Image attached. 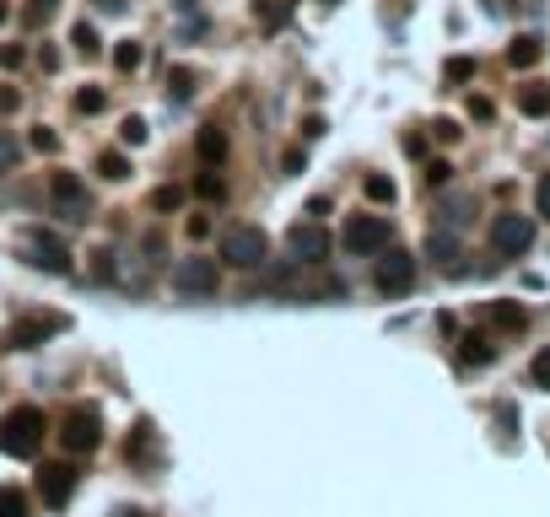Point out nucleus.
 Listing matches in <instances>:
<instances>
[{
	"mask_svg": "<svg viewBox=\"0 0 550 517\" xmlns=\"http://www.w3.org/2000/svg\"><path fill=\"white\" fill-rule=\"evenodd\" d=\"M43 442V410L38 405H16L5 421H0V453L5 459H32Z\"/></svg>",
	"mask_w": 550,
	"mask_h": 517,
	"instance_id": "f257e3e1",
	"label": "nucleus"
},
{
	"mask_svg": "<svg viewBox=\"0 0 550 517\" xmlns=\"http://www.w3.org/2000/svg\"><path fill=\"white\" fill-rule=\"evenodd\" d=\"M221 259H227L232 270H254V264L270 259V237H265L259 227H227V232H221Z\"/></svg>",
	"mask_w": 550,
	"mask_h": 517,
	"instance_id": "f03ea898",
	"label": "nucleus"
},
{
	"mask_svg": "<svg viewBox=\"0 0 550 517\" xmlns=\"http://www.w3.org/2000/svg\"><path fill=\"white\" fill-rule=\"evenodd\" d=\"M49 200H54V216L59 221H86L92 216V194L76 173H54L49 178Z\"/></svg>",
	"mask_w": 550,
	"mask_h": 517,
	"instance_id": "7ed1b4c3",
	"label": "nucleus"
},
{
	"mask_svg": "<svg viewBox=\"0 0 550 517\" xmlns=\"http://www.w3.org/2000/svg\"><path fill=\"white\" fill-rule=\"evenodd\" d=\"M22 259H27L32 270H49V275H70V248H65L59 237H49L43 227H32V232L22 237Z\"/></svg>",
	"mask_w": 550,
	"mask_h": 517,
	"instance_id": "20e7f679",
	"label": "nucleus"
},
{
	"mask_svg": "<svg viewBox=\"0 0 550 517\" xmlns=\"http://www.w3.org/2000/svg\"><path fill=\"white\" fill-rule=\"evenodd\" d=\"M103 442V421H97V410L92 405H76L65 421H59V448L65 453H92Z\"/></svg>",
	"mask_w": 550,
	"mask_h": 517,
	"instance_id": "39448f33",
	"label": "nucleus"
},
{
	"mask_svg": "<svg viewBox=\"0 0 550 517\" xmlns=\"http://www.w3.org/2000/svg\"><path fill=\"white\" fill-rule=\"evenodd\" d=\"M173 286H178V297H194V302H205V297L221 286V270H216V259H178V270H173Z\"/></svg>",
	"mask_w": 550,
	"mask_h": 517,
	"instance_id": "423d86ee",
	"label": "nucleus"
},
{
	"mask_svg": "<svg viewBox=\"0 0 550 517\" xmlns=\"http://www.w3.org/2000/svg\"><path fill=\"white\" fill-rule=\"evenodd\" d=\"M389 237H394V227H389L383 216H351V221H346V248H351V254H383Z\"/></svg>",
	"mask_w": 550,
	"mask_h": 517,
	"instance_id": "0eeeda50",
	"label": "nucleus"
},
{
	"mask_svg": "<svg viewBox=\"0 0 550 517\" xmlns=\"http://www.w3.org/2000/svg\"><path fill=\"white\" fill-rule=\"evenodd\" d=\"M491 248L508 254V259L529 254V248H535V221H529V216H497V221H491Z\"/></svg>",
	"mask_w": 550,
	"mask_h": 517,
	"instance_id": "6e6552de",
	"label": "nucleus"
},
{
	"mask_svg": "<svg viewBox=\"0 0 550 517\" xmlns=\"http://www.w3.org/2000/svg\"><path fill=\"white\" fill-rule=\"evenodd\" d=\"M59 329H65L59 313H32V318H16V324L5 329V345H11V351H32L38 340H49V334H59Z\"/></svg>",
	"mask_w": 550,
	"mask_h": 517,
	"instance_id": "1a4fd4ad",
	"label": "nucleus"
},
{
	"mask_svg": "<svg viewBox=\"0 0 550 517\" xmlns=\"http://www.w3.org/2000/svg\"><path fill=\"white\" fill-rule=\"evenodd\" d=\"M410 286H416V259L394 248V254L378 264V291H383V297H405Z\"/></svg>",
	"mask_w": 550,
	"mask_h": 517,
	"instance_id": "9d476101",
	"label": "nucleus"
},
{
	"mask_svg": "<svg viewBox=\"0 0 550 517\" xmlns=\"http://www.w3.org/2000/svg\"><path fill=\"white\" fill-rule=\"evenodd\" d=\"M38 496H43L49 507H65V502L76 496V469H70V464H43V469H38Z\"/></svg>",
	"mask_w": 550,
	"mask_h": 517,
	"instance_id": "9b49d317",
	"label": "nucleus"
},
{
	"mask_svg": "<svg viewBox=\"0 0 550 517\" xmlns=\"http://www.w3.org/2000/svg\"><path fill=\"white\" fill-rule=\"evenodd\" d=\"M292 254H297V264H324V254H329V237H324V227H308V221H297V227H292Z\"/></svg>",
	"mask_w": 550,
	"mask_h": 517,
	"instance_id": "f8f14e48",
	"label": "nucleus"
},
{
	"mask_svg": "<svg viewBox=\"0 0 550 517\" xmlns=\"http://www.w3.org/2000/svg\"><path fill=\"white\" fill-rule=\"evenodd\" d=\"M194 146H200V162L216 167V162L227 156V129H221V124H200V140H194Z\"/></svg>",
	"mask_w": 550,
	"mask_h": 517,
	"instance_id": "ddd939ff",
	"label": "nucleus"
},
{
	"mask_svg": "<svg viewBox=\"0 0 550 517\" xmlns=\"http://www.w3.org/2000/svg\"><path fill=\"white\" fill-rule=\"evenodd\" d=\"M518 108H524L529 119H545V113H550V86H545V81H529V86H518Z\"/></svg>",
	"mask_w": 550,
	"mask_h": 517,
	"instance_id": "4468645a",
	"label": "nucleus"
},
{
	"mask_svg": "<svg viewBox=\"0 0 550 517\" xmlns=\"http://www.w3.org/2000/svg\"><path fill=\"white\" fill-rule=\"evenodd\" d=\"M491 356H497V351H491L486 334H464V340H459V361H464V367H486Z\"/></svg>",
	"mask_w": 550,
	"mask_h": 517,
	"instance_id": "2eb2a0df",
	"label": "nucleus"
},
{
	"mask_svg": "<svg viewBox=\"0 0 550 517\" xmlns=\"http://www.w3.org/2000/svg\"><path fill=\"white\" fill-rule=\"evenodd\" d=\"M540 54H545V49H540V38H535V32H524V38H513V49H508V65L529 70V65H535Z\"/></svg>",
	"mask_w": 550,
	"mask_h": 517,
	"instance_id": "dca6fc26",
	"label": "nucleus"
},
{
	"mask_svg": "<svg viewBox=\"0 0 550 517\" xmlns=\"http://www.w3.org/2000/svg\"><path fill=\"white\" fill-rule=\"evenodd\" d=\"M124 453H130V464H135V459H140V464H146V459H157V437H151V426H135Z\"/></svg>",
	"mask_w": 550,
	"mask_h": 517,
	"instance_id": "f3484780",
	"label": "nucleus"
},
{
	"mask_svg": "<svg viewBox=\"0 0 550 517\" xmlns=\"http://www.w3.org/2000/svg\"><path fill=\"white\" fill-rule=\"evenodd\" d=\"M97 173H103L108 183H119V178H130V162H124V151H103V156H97Z\"/></svg>",
	"mask_w": 550,
	"mask_h": 517,
	"instance_id": "a211bd4d",
	"label": "nucleus"
},
{
	"mask_svg": "<svg viewBox=\"0 0 550 517\" xmlns=\"http://www.w3.org/2000/svg\"><path fill=\"white\" fill-rule=\"evenodd\" d=\"M0 517H32V507H27V491L5 486V491H0Z\"/></svg>",
	"mask_w": 550,
	"mask_h": 517,
	"instance_id": "6ab92c4d",
	"label": "nucleus"
},
{
	"mask_svg": "<svg viewBox=\"0 0 550 517\" xmlns=\"http://www.w3.org/2000/svg\"><path fill=\"white\" fill-rule=\"evenodd\" d=\"M194 189H200V200H227V178H221L216 167H211V173H200V178H194Z\"/></svg>",
	"mask_w": 550,
	"mask_h": 517,
	"instance_id": "aec40b11",
	"label": "nucleus"
},
{
	"mask_svg": "<svg viewBox=\"0 0 550 517\" xmlns=\"http://www.w3.org/2000/svg\"><path fill=\"white\" fill-rule=\"evenodd\" d=\"M427 254H432V259H443V264L454 270V259H459V243H454L448 232H432V243H427Z\"/></svg>",
	"mask_w": 550,
	"mask_h": 517,
	"instance_id": "412c9836",
	"label": "nucleus"
},
{
	"mask_svg": "<svg viewBox=\"0 0 550 517\" xmlns=\"http://www.w3.org/2000/svg\"><path fill=\"white\" fill-rule=\"evenodd\" d=\"M140 59H146V49H140V43H135V38H130V43H119V49H113V65H119V70H140Z\"/></svg>",
	"mask_w": 550,
	"mask_h": 517,
	"instance_id": "4be33fe9",
	"label": "nucleus"
},
{
	"mask_svg": "<svg viewBox=\"0 0 550 517\" xmlns=\"http://www.w3.org/2000/svg\"><path fill=\"white\" fill-rule=\"evenodd\" d=\"M491 318H497L502 329H524V308H518V302H497V308H491Z\"/></svg>",
	"mask_w": 550,
	"mask_h": 517,
	"instance_id": "5701e85b",
	"label": "nucleus"
},
{
	"mask_svg": "<svg viewBox=\"0 0 550 517\" xmlns=\"http://www.w3.org/2000/svg\"><path fill=\"white\" fill-rule=\"evenodd\" d=\"M103 103H108V97H103L97 86H81V92H76V113H103Z\"/></svg>",
	"mask_w": 550,
	"mask_h": 517,
	"instance_id": "b1692460",
	"label": "nucleus"
},
{
	"mask_svg": "<svg viewBox=\"0 0 550 517\" xmlns=\"http://www.w3.org/2000/svg\"><path fill=\"white\" fill-rule=\"evenodd\" d=\"M76 49H81V54H97V49H103V38H97V27H92V22H81V27H76Z\"/></svg>",
	"mask_w": 550,
	"mask_h": 517,
	"instance_id": "393cba45",
	"label": "nucleus"
},
{
	"mask_svg": "<svg viewBox=\"0 0 550 517\" xmlns=\"http://www.w3.org/2000/svg\"><path fill=\"white\" fill-rule=\"evenodd\" d=\"M194 81H200L194 70H173V76H167V92H173V97H189V92H194Z\"/></svg>",
	"mask_w": 550,
	"mask_h": 517,
	"instance_id": "a878e982",
	"label": "nucleus"
},
{
	"mask_svg": "<svg viewBox=\"0 0 550 517\" xmlns=\"http://www.w3.org/2000/svg\"><path fill=\"white\" fill-rule=\"evenodd\" d=\"M119 140H124V146H140V140H146V119H135V113H130V119L119 124Z\"/></svg>",
	"mask_w": 550,
	"mask_h": 517,
	"instance_id": "bb28decb",
	"label": "nucleus"
},
{
	"mask_svg": "<svg viewBox=\"0 0 550 517\" xmlns=\"http://www.w3.org/2000/svg\"><path fill=\"white\" fill-rule=\"evenodd\" d=\"M367 200H378V205H389V200H394V183L373 173V178H367Z\"/></svg>",
	"mask_w": 550,
	"mask_h": 517,
	"instance_id": "cd10ccee",
	"label": "nucleus"
},
{
	"mask_svg": "<svg viewBox=\"0 0 550 517\" xmlns=\"http://www.w3.org/2000/svg\"><path fill=\"white\" fill-rule=\"evenodd\" d=\"M529 372H535V383H540V388L550 394V345L540 351V356H535V367H529Z\"/></svg>",
	"mask_w": 550,
	"mask_h": 517,
	"instance_id": "c85d7f7f",
	"label": "nucleus"
},
{
	"mask_svg": "<svg viewBox=\"0 0 550 517\" xmlns=\"http://www.w3.org/2000/svg\"><path fill=\"white\" fill-rule=\"evenodd\" d=\"M475 76V59H448V81H470Z\"/></svg>",
	"mask_w": 550,
	"mask_h": 517,
	"instance_id": "c756f323",
	"label": "nucleus"
},
{
	"mask_svg": "<svg viewBox=\"0 0 550 517\" xmlns=\"http://www.w3.org/2000/svg\"><path fill=\"white\" fill-rule=\"evenodd\" d=\"M54 146H59L54 129H32V151H54Z\"/></svg>",
	"mask_w": 550,
	"mask_h": 517,
	"instance_id": "7c9ffc66",
	"label": "nucleus"
},
{
	"mask_svg": "<svg viewBox=\"0 0 550 517\" xmlns=\"http://www.w3.org/2000/svg\"><path fill=\"white\" fill-rule=\"evenodd\" d=\"M11 162H16V140H11V135H5V129H0V173H5V167H11Z\"/></svg>",
	"mask_w": 550,
	"mask_h": 517,
	"instance_id": "2f4dec72",
	"label": "nucleus"
},
{
	"mask_svg": "<svg viewBox=\"0 0 550 517\" xmlns=\"http://www.w3.org/2000/svg\"><path fill=\"white\" fill-rule=\"evenodd\" d=\"M535 205H540V216L550 221V173L540 178V189H535Z\"/></svg>",
	"mask_w": 550,
	"mask_h": 517,
	"instance_id": "473e14b6",
	"label": "nucleus"
},
{
	"mask_svg": "<svg viewBox=\"0 0 550 517\" xmlns=\"http://www.w3.org/2000/svg\"><path fill=\"white\" fill-rule=\"evenodd\" d=\"M432 135H437V140H459V124H454V119H437Z\"/></svg>",
	"mask_w": 550,
	"mask_h": 517,
	"instance_id": "72a5a7b5",
	"label": "nucleus"
},
{
	"mask_svg": "<svg viewBox=\"0 0 550 517\" xmlns=\"http://www.w3.org/2000/svg\"><path fill=\"white\" fill-rule=\"evenodd\" d=\"M448 178H454V167H448V162H432V167H427V183H448Z\"/></svg>",
	"mask_w": 550,
	"mask_h": 517,
	"instance_id": "f704fd0d",
	"label": "nucleus"
},
{
	"mask_svg": "<svg viewBox=\"0 0 550 517\" xmlns=\"http://www.w3.org/2000/svg\"><path fill=\"white\" fill-rule=\"evenodd\" d=\"M151 205H157V210H173V205H178V189H157Z\"/></svg>",
	"mask_w": 550,
	"mask_h": 517,
	"instance_id": "c9c22d12",
	"label": "nucleus"
}]
</instances>
